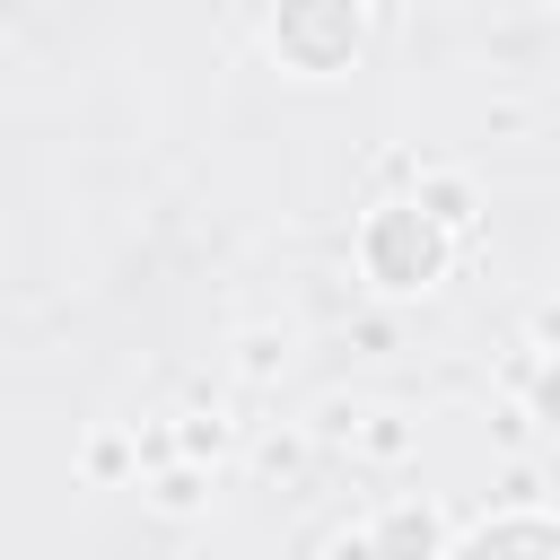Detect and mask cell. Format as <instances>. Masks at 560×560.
<instances>
[{"mask_svg": "<svg viewBox=\"0 0 560 560\" xmlns=\"http://www.w3.org/2000/svg\"><path fill=\"white\" fill-rule=\"evenodd\" d=\"M542 551H551V542H542L534 525H516V534H490V542H481L472 560H542Z\"/></svg>", "mask_w": 560, "mask_h": 560, "instance_id": "6da1fadb", "label": "cell"}]
</instances>
